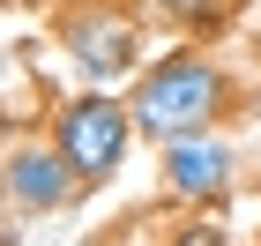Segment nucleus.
<instances>
[{"mask_svg":"<svg viewBox=\"0 0 261 246\" xmlns=\"http://www.w3.org/2000/svg\"><path fill=\"white\" fill-rule=\"evenodd\" d=\"M231 104V90H224V75L209 60H194V52H172L164 67H149V75L135 82V134H149V142H187V134H209L217 127V112Z\"/></svg>","mask_w":261,"mask_h":246,"instance_id":"nucleus-1","label":"nucleus"},{"mask_svg":"<svg viewBox=\"0 0 261 246\" xmlns=\"http://www.w3.org/2000/svg\"><path fill=\"white\" fill-rule=\"evenodd\" d=\"M127 134H135V112H127L120 97H105V90H82V97H67L60 112H53V149H60V164L75 172V186L112 179L120 157H127Z\"/></svg>","mask_w":261,"mask_h":246,"instance_id":"nucleus-2","label":"nucleus"},{"mask_svg":"<svg viewBox=\"0 0 261 246\" xmlns=\"http://www.w3.org/2000/svg\"><path fill=\"white\" fill-rule=\"evenodd\" d=\"M0 202H15V216H53L75 202V172L60 164L53 142H30L0 164Z\"/></svg>","mask_w":261,"mask_h":246,"instance_id":"nucleus-3","label":"nucleus"},{"mask_svg":"<svg viewBox=\"0 0 261 246\" xmlns=\"http://www.w3.org/2000/svg\"><path fill=\"white\" fill-rule=\"evenodd\" d=\"M60 38L97 82L135 67V22H127V8H75V15H60Z\"/></svg>","mask_w":261,"mask_h":246,"instance_id":"nucleus-4","label":"nucleus"},{"mask_svg":"<svg viewBox=\"0 0 261 246\" xmlns=\"http://www.w3.org/2000/svg\"><path fill=\"white\" fill-rule=\"evenodd\" d=\"M164 186H172L179 202H217L224 186H231V142H217V134L172 142L164 149Z\"/></svg>","mask_w":261,"mask_h":246,"instance_id":"nucleus-5","label":"nucleus"},{"mask_svg":"<svg viewBox=\"0 0 261 246\" xmlns=\"http://www.w3.org/2000/svg\"><path fill=\"white\" fill-rule=\"evenodd\" d=\"M172 246H231V239H224V224H179Z\"/></svg>","mask_w":261,"mask_h":246,"instance_id":"nucleus-6","label":"nucleus"},{"mask_svg":"<svg viewBox=\"0 0 261 246\" xmlns=\"http://www.w3.org/2000/svg\"><path fill=\"white\" fill-rule=\"evenodd\" d=\"M15 224H22V216H15L8 202H0V246H15Z\"/></svg>","mask_w":261,"mask_h":246,"instance_id":"nucleus-7","label":"nucleus"},{"mask_svg":"<svg viewBox=\"0 0 261 246\" xmlns=\"http://www.w3.org/2000/svg\"><path fill=\"white\" fill-rule=\"evenodd\" d=\"M120 246H135V239H120Z\"/></svg>","mask_w":261,"mask_h":246,"instance_id":"nucleus-8","label":"nucleus"},{"mask_svg":"<svg viewBox=\"0 0 261 246\" xmlns=\"http://www.w3.org/2000/svg\"><path fill=\"white\" fill-rule=\"evenodd\" d=\"M0 8H8V0H0Z\"/></svg>","mask_w":261,"mask_h":246,"instance_id":"nucleus-9","label":"nucleus"}]
</instances>
